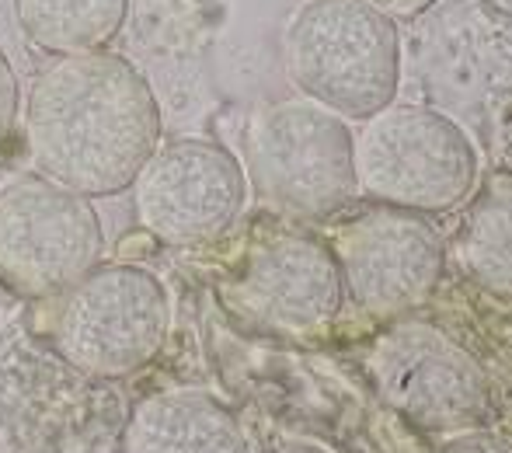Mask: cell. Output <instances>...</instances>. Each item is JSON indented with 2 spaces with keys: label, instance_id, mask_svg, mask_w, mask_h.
<instances>
[{
  "label": "cell",
  "instance_id": "cell-14",
  "mask_svg": "<svg viewBox=\"0 0 512 453\" xmlns=\"http://www.w3.org/2000/svg\"><path fill=\"white\" fill-rule=\"evenodd\" d=\"M436 453H512V443L499 433L464 429V433H453Z\"/></svg>",
  "mask_w": 512,
  "mask_h": 453
},
{
  "label": "cell",
  "instance_id": "cell-6",
  "mask_svg": "<svg viewBox=\"0 0 512 453\" xmlns=\"http://www.w3.org/2000/svg\"><path fill=\"white\" fill-rule=\"evenodd\" d=\"M105 251L102 220L88 196L25 175L0 189V283L21 297H60Z\"/></svg>",
  "mask_w": 512,
  "mask_h": 453
},
{
  "label": "cell",
  "instance_id": "cell-15",
  "mask_svg": "<svg viewBox=\"0 0 512 453\" xmlns=\"http://www.w3.org/2000/svg\"><path fill=\"white\" fill-rule=\"evenodd\" d=\"M14 115H18V77H14L11 60L0 49V140L11 133Z\"/></svg>",
  "mask_w": 512,
  "mask_h": 453
},
{
  "label": "cell",
  "instance_id": "cell-9",
  "mask_svg": "<svg viewBox=\"0 0 512 453\" xmlns=\"http://www.w3.org/2000/svg\"><path fill=\"white\" fill-rule=\"evenodd\" d=\"M237 307L286 335L324 332L342 311V272L324 241L293 227L251 237L230 279Z\"/></svg>",
  "mask_w": 512,
  "mask_h": 453
},
{
  "label": "cell",
  "instance_id": "cell-2",
  "mask_svg": "<svg viewBox=\"0 0 512 453\" xmlns=\"http://www.w3.org/2000/svg\"><path fill=\"white\" fill-rule=\"evenodd\" d=\"M398 28L370 0H310L286 32V74L342 119H370L398 91Z\"/></svg>",
  "mask_w": 512,
  "mask_h": 453
},
{
  "label": "cell",
  "instance_id": "cell-1",
  "mask_svg": "<svg viewBox=\"0 0 512 453\" xmlns=\"http://www.w3.org/2000/svg\"><path fill=\"white\" fill-rule=\"evenodd\" d=\"M25 140L49 182L88 199L119 196L161 147V109L126 56H53L28 88Z\"/></svg>",
  "mask_w": 512,
  "mask_h": 453
},
{
  "label": "cell",
  "instance_id": "cell-5",
  "mask_svg": "<svg viewBox=\"0 0 512 453\" xmlns=\"http://www.w3.org/2000/svg\"><path fill=\"white\" fill-rule=\"evenodd\" d=\"M171 300L164 283L140 265H95L63 293L56 345L88 377H129L164 349Z\"/></svg>",
  "mask_w": 512,
  "mask_h": 453
},
{
  "label": "cell",
  "instance_id": "cell-11",
  "mask_svg": "<svg viewBox=\"0 0 512 453\" xmlns=\"http://www.w3.org/2000/svg\"><path fill=\"white\" fill-rule=\"evenodd\" d=\"M126 453H251L234 415L199 391H164L133 412Z\"/></svg>",
  "mask_w": 512,
  "mask_h": 453
},
{
  "label": "cell",
  "instance_id": "cell-4",
  "mask_svg": "<svg viewBox=\"0 0 512 453\" xmlns=\"http://www.w3.org/2000/svg\"><path fill=\"white\" fill-rule=\"evenodd\" d=\"M478 154L457 122L422 105H387L356 136L359 192L377 206L439 213L467 199Z\"/></svg>",
  "mask_w": 512,
  "mask_h": 453
},
{
  "label": "cell",
  "instance_id": "cell-16",
  "mask_svg": "<svg viewBox=\"0 0 512 453\" xmlns=\"http://www.w3.org/2000/svg\"><path fill=\"white\" fill-rule=\"evenodd\" d=\"M377 11H384L387 18H415L425 7H432L436 0H370Z\"/></svg>",
  "mask_w": 512,
  "mask_h": 453
},
{
  "label": "cell",
  "instance_id": "cell-12",
  "mask_svg": "<svg viewBox=\"0 0 512 453\" xmlns=\"http://www.w3.org/2000/svg\"><path fill=\"white\" fill-rule=\"evenodd\" d=\"M129 0H14L28 42L49 56L95 53L122 32Z\"/></svg>",
  "mask_w": 512,
  "mask_h": 453
},
{
  "label": "cell",
  "instance_id": "cell-8",
  "mask_svg": "<svg viewBox=\"0 0 512 453\" xmlns=\"http://www.w3.org/2000/svg\"><path fill=\"white\" fill-rule=\"evenodd\" d=\"M377 387L408 422L429 433H464L488 412L478 359L432 325H398L370 356Z\"/></svg>",
  "mask_w": 512,
  "mask_h": 453
},
{
  "label": "cell",
  "instance_id": "cell-7",
  "mask_svg": "<svg viewBox=\"0 0 512 453\" xmlns=\"http://www.w3.org/2000/svg\"><path fill=\"white\" fill-rule=\"evenodd\" d=\"M248 199L244 164L223 143L185 136L150 154L133 182V213L150 237L196 248L237 224Z\"/></svg>",
  "mask_w": 512,
  "mask_h": 453
},
{
  "label": "cell",
  "instance_id": "cell-10",
  "mask_svg": "<svg viewBox=\"0 0 512 453\" xmlns=\"http://www.w3.org/2000/svg\"><path fill=\"white\" fill-rule=\"evenodd\" d=\"M342 286L373 318L425 304L443 276V244L418 213L377 206L345 220L331 248Z\"/></svg>",
  "mask_w": 512,
  "mask_h": 453
},
{
  "label": "cell",
  "instance_id": "cell-13",
  "mask_svg": "<svg viewBox=\"0 0 512 453\" xmlns=\"http://www.w3.org/2000/svg\"><path fill=\"white\" fill-rule=\"evenodd\" d=\"M457 255L467 276L495 297H512V182H499L474 203Z\"/></svg>",
  "mask_w": 512,
  "mask_h": 453
},
{
  "label": "cell",
  "instance_id": "cell-3",
  "mask_svg": "<svg viewBox=\"0 0 512 453\" xmlns=\"http://www.w3.org/2000/svg\"><path fill=\"white\" fill-rule=\"evenodd\" d=\"M244 175L265 206L293 220L335 217L359 192L349 122L310 98L262 109L244 136Z\"/></svg>",
  "mask_w": 512,
  "mask_h": 453
}]
</instances>
